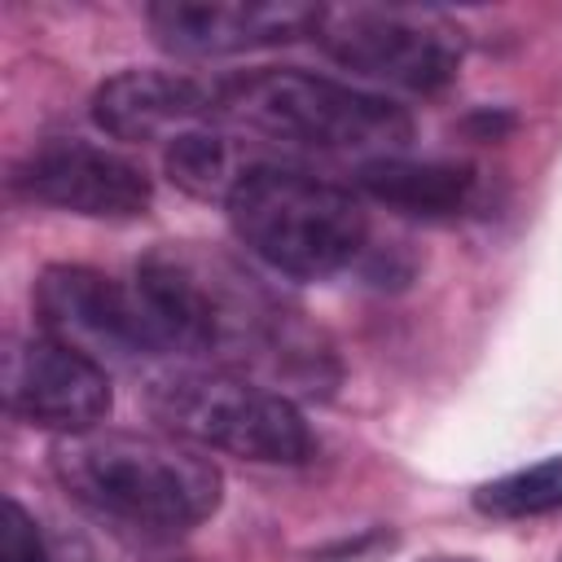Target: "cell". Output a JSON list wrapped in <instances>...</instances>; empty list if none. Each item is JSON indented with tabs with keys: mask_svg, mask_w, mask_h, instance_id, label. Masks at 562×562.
I'll use <instances>...</instances> for the list:
<instances>
[{
	"mask_svg": "<svg viewBox=\"0 0 562 562\" xmlns=\"http://www.w3.org/2000/svg\"><path fill=\"white\" fill-rule=\"evenodd\" d=\"M132 285L180 360L259 378L290 400H329L342 378L329 338L277 285L220 246L158 241L140 255Z\"/></svg>",
	"mask_w": 562,
	"mask_h": 562,
	"instance_id": "obj_1",
	"label": "cell"
},
{
	"mask_svg": "<svg viewBox=\"0 0 562 562\" xmlns=\"http://www.w3.org/2000/svg\"><path fill=\"white\" fill-rule=\"evenodd\" d=\"M57 487L92 518L140 540H176L215 518L224 474L202 448L149 430H83L48 448Z\"/></svg>",
	"mask_w": 562,
	"mask_h": 562,
	"instance_id": "obj_2",
	"label": "cell"
},
{
	"mask_svg": "<svg viewBox=\"0 0 562 562\" xmlns=\"http://www.w3.org/2000/svg\"><path fill=\"white\" fill-rule=\"evenodd\" d=\"M215 123L241 127L285 149L316 154H400L413 114L382 92L299 66H259L215 79Z\"/></svg>",
	"mask_w": 562,
	"mask_h": 562,
	"instance_id": "obj_3",
	"label": "cell"
},
{
	"mask_svg": "<svg viewBox=\"0 0 562 562\" xmlns=\"http://www.w3.org/2000/svg\"><path fill=\"white\" fill-rule=\"evenodd\" d=\"M224 211L246 255L290 281L334 277L369 241L360 198L299 162L255 158L233 184Z\"/></svg>",
	"mask_w": 562,
	"mask_h": 562,
	"instance_id": "obj_4",
	"label": "cell"
},
{
	"mask_svg": "<svg viewBox=\"0 0 562 562\" xmlns=\"http://www.w3.org/2000/svg\"><path fill=\"white\" fill-rule=\"evenodd\" d=\"M145 404L167 435L255 465H303L316 452L312 426L285 391L220 364L162 369L149 378Z\"/></svg>",
	"mask_w": 562,
	"mask_h": 562,
	"instance_id": "obj_5",
	"label": "cell"
},
{
	"mask_svg": "<svg viewBox=\"0 0 562 562\" xmlns=\"http://www.w3.org/2000/svg\"><path fill=\"white\" fill-rule=\"evenodd\" d=\"M312 40L342 70L422 97L448 88L465 57V40L443 13L408 4H321Z\"/></svg>",
	"mask_w": 562,
	"mask_h": 562,
	"instance_id": "obj_6",
	"label": "cell"
},
{
	"mask_svg": "<svg viewBox=\"0 0 562 562\" xmlns=\"http://www.w3.org/2000/svg\"><path fill=\"white\" fill-rule=\"evenodd\" d=\"M40 334L92 356L97 364H136L171 356L136 285L88 263H48L31 290Z\"/></svg>",
	"mask_w": 562,
	"mask_h": 562,
	"instance_id": "obj_7",
	"label": "cell"
},
{
	"mask_svg": "<svg viewBox=\"0 0 562 562\" xmlns=\"http://www.w3.org/2000/svg\"><path fill=\"white\" fill-rule=\"evenodd\" d=\"M0 391L9 417L53 430L57 439L97 430L114 404L110 369L48 334L9 338Z\"/></svg>",
	"mask_w": 562,
	"mask_h": 562,
	"instance_id": "obj_8",
	"label": "cell"
},
{
	"mask_svg": "<svg viewBox=\"0 0 562 562\" xmlns=\"http://www.w3.org/2000/svg\"><path fill=\"white\" fill-rule=\"evenodd\" d=\"M9 184L26 202L83 220H136L154 202V180L140 171V162L79 136H53L35 145L13 167Z\"/></svg>",
	"mask_w": 562,
	"mask_h": 562,
	"instance_id": "obj_9",
	"label": "cell"
},
{
	"mask_svg": "<svg viewBox=\"0 0 562 562\" xmlns=\"http://www.w3.org/2000/svg\"><path fill=\"white\" fill-rule=\"evenodd\" d=\"M321 4H246V0H162L145 9L154 44L171 57H233L290 40H312Z\"/></svg>",
	"mask_w": 562,
	"mask_h": 562,
	"instance_id": "obj_10",
	"label": "cell"
},
{
	"mask_svg": "<svg viewBox=\"0 0 562 562\" xmlns=\"http://www.w3.org/2000/svg\"><path fill=\"white\" fill-rule=\"evenodd\" d=\"M92 123L127 145L171 140L189 127L215 123V79L180 70H119L92 92Z\"/></svg>",
	"mask_w": 562,
	"mask_h": 562,
	"instance_id": "obj_11",
	"label": "cell"
},
{
	"mask_svg": "<svg viewBox=\"0 0 562 562\" xmlns=\"http://www.w3.org/2000/svg\"><path fill=\"white\" fill-rule=\"evenodd\" d=\"M356 184L395 215L408 220H457L474 206L479 171L452 158H408L382 154L356 167Z\"/></svg>",
	"mask_w": 562,
	"mask_h": 562,
	"instance_id": "obj_12",
	"label": "cell"
},
{
	"mask_svg": "<svg viewBox=\"0 0 562 562\" xmlns=\"http://www.w3.org/2000/svg\"><path fill=\"white\" fill-rule=\"evenodd\" d=\"M250 162L255 158H241L237 140L224 127H215V123L189 127V132L171 136L167 149H162L167 180L176 189H184L189 198H202V202H228L233 184L241 180V171Z\"/></svg>",
	"mask_w": 562,
	"mask_h": 562,
	"instance_id": "obj_13",
	"label": "cell"
},
{
	"mask_svg": "<svg viewBox=\"0 0 562 562\" xmlns=\"http://www.w3.org/2000/svg\"><path fill=\"white\" fill-rule=\"evenodd\" d=\"M474 509L487 518H540L562 509V452L531 461L522 470H509L501 479H487L474 487Z\"/></svg>",
	"mask_w": 562,
	"mask_h": 562,
	"instance_id": "obj_14",
	"label": "cell"
},
{
	"mask_svg": "<svg viewBox=\"0 0 562 562\" xmlns=\"http://www.w3.org/2000/svg\"><path fill=\"white\" fill-rule=\"evenodd\" d=\"M61 558H66V540L53 544L35 522V514L18 496H9L0 522V562H61Z\"/></svg>",
	"mask_w": 562,
	"mask_h": 562,
	"instance_id": "obj_15",
	"label": "cell"
},
{
	"mask_svg": "<svg viewBox=\"0 0 562 562\" xmlns=\"http://www.w3.org/2000/svg\"><path fill=\"white\" fill-rule=\"evenodd\" d=\"M422 562H479V558H461V553H435V558H422Z\"/></svg>",
	"mask_w": 562,
	"mask_h": 562,
	"instance_id": "obj_16",
	"label": "cell"
}]
</instances>
